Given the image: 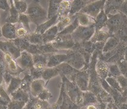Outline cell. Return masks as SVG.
<instances>
[{"instance_id":"obj_1","label":"cell","mask_w":127,"mask_h":109,"mask_svg":"<svg viewBox=\"0 0 127 109\" xmlns=\"http://www.w3.org/2000/svg\"><path fill=\"white\" fill-rule=\"evenodd\" d=\"M25 14L29 16L31 22L36 24L37 27L48 20V12L37 1H33L29 4Z\"/></svg>"},{"instance_id":"obj_2","label":"cell","mask_w":127,"mask_h":109,"mask_svg":"<svg viewBox=\"0 0 127 109\" xmlns=\"http://www.w3.org/2000/svg\"><path fill=\"white\" fill-rule=\"evenodd\" d=\"M62 78L66 94L73 103L80 107L83 103V92L80 90L74 82L70 81L65 76H62Z\"/></svg>"},{"instance_id":"obj_3","label":"cell","mask_w":127,"mask_h":109,"mask_svg":"<svg viewBox=\"0 0 127 109\" xmlns=\"http://www.w3.org/2000/svg\"><path fill=\"white\" fill-rule=\"evenodd\" d=\"M0 56L2 60V67L4 69L5 72L9 73L12 76H18L24 71L19 67L16 60L9 53H4L0 50Z\"/></svg>"},{"instance_id":"obj_4","label":"cell","mask_w":127,"mask_h":109,"mask_svg":"<svg viewBox=\"0 0 127 109\" xmlns=\"http://www.w3.org/2000/svg\"><path fill=\"white\" fill-rule=\"evenodd\" d=\"M65 53L67 56L66 63L71 67L78 70H87L88 66L86 65L85 59L80 52L70 49L66 50Z\"/></svg>"},{"instance_id":"obj_5","label":"cell","mask_w":127,"mask_h":109,"mask_svg":"<svg viewBox=\"0 0 127 109\" xmlns=\"http://www.w3.org/2000/svg\"><path fill=\"white\" fill-rule=\"evenodd\" d=\"M95 32V28L94 25L90 27H83L79 25L71 34V36L75 44L82 43L90 41Z\"/></svg>"},{"instance_id":"obj_6","label":"cell","mask_w":127,"mask_h":109,"mask_svg":"<svg viewBox=\"0 0 127 109\" xmlns=\"http://www.w3.org/2000/svg\"><path fill=\"white\" fill-rule=\"evenodd\" d=\"M80 108L67 96L64 90V84L62 83L59 98L57 101L52 105V109H80Z\"/></svg>"},{"instance_id":"obj_7","label":"cell","mask_w":127,"mask_h":109,"mask_svg":"<svg viewBox=\"0 0 127 109\" xmlns=\"http://www.w3.org/2000/svg\"><path fill=\"white\" fill-rule=\"evenodd\" d=\"M72 49L80 52L85 59L86 65L89 66L92 56L94 51L95 50V45L91 41H89L82 42V43L75 44Z\"/></svg>"},{"instance_id":"obj_8","label":"cell","mask_w":127,"mask_h":109,"mask_svg":"<svg viewBox=\"0 0 127 109\" xmlns=\"http://www.w3.org/2000/svg\"><path fill=\"white\" fill-rule=\"evenodd\" d=\"M51 44L56 49L60 51L70 50L75 44L71 35H58Z\"/></svg>"},{"instance_id":"obj_9","label":"cell","mask_w":127,"mask_h":109,"mask_svg":"<svg viewBox=\"0 0 127 109\" xmlns=\"http://www.w3.org/2000/svg\"><path fill=\"white\" fill-rule=\"evenodd\" d=\"M82 92L88 91L89 76L87 70H78L75 75L72 81Z\"/></svg>"},{"instance_id":"obj_10","label":"cell","mask_w":127,"mask_h":109,"mask_svg":"<svg viewBox=\"0 0 127 109\" xmlns=\"http://www.w3.org/2000/svg\"><path fill=\"white\" fill-rule=\"evenodd\" d=\"M105 1H92L79 13H86L95 19L101 11L104 9Z\"/></svg>"},{"instance_id":"obj_11","label":"cell","mask_w":127,"mask_h":109,"mask_svg":"<svg viewBox=\"0 0 127 109\" xmlns=\"http://www.w3.org/2000/svg\"><path fill=\"white\" fill-rule=\"evenodd\" d=\"M0 49L4 53H9L16 60L20 56L21 51L19 48L13 43L12 40L6 41L5 42L0 41Z\"/></svg>"},{"instance_id":"obj_12","label":"cell","mask_w":127,"mask_h":109,"mask_svg":"<svg viewBox=\"0 0 127 109\" xmlns=\"http://www.w3.org/2000/svg\"><path fill=\"white\" fill-rule=\"evenodd\" d=\"M16 61L24 70H30L33 67V55L26 51L21 52L20 56L16 59Z\"/></svg>"},{"instance_id":"obj_13","label":"cell","mask_w":127,"mask_h":109,"mask_svg":"<svg viewBox=\"0 0 127 109\" xmlns=\"http://www.w3.org/2000/svg\"><path fill=\"white\" fill-rule=\"evenodd\" d=\"M33 69L39 72H43L47 68L48 55L36 54L33 55Z\"/></svg>"},{"instance_id":"obj_14","label":"cell","mask_w":127,"mask_h":109,"mask_svg":"<svg viewBox=\"0 0 127 109\" xmlns=\"http://www.w3.org/2000/svg\"><path fill=\"white\" fill-rule=\"evenodd\" d=\"M66 52V51H65ZM64 53H57L48 55L47 67H54L63 63H66L67 56Z\"/></svg>"},{"instance_id":"obj_15","label":"cell","mask_w":127,"mask_h":109,"mask_svg":"<svg viewBox=\"0 0 127 109\" xmlns=\"http://www.w3.org/2000/svg\"><path fill=\"white\" fill-rule=\"evenodd\" d=\"M111 35L106 27H104L99 30L96 31L94 35L90 39V41L94 44L105 43L106 41L110 37Z\"/></svg>"},{"instance_id":"obj_16","label":"cell","mask_w":127,"mask_h":109,"mask_svg":"<svg viewBox=\"0 0 127 109\" xmlns=\"http://www.w3.org/2000/svg\"><path fill=\"white\" fill-rule=\"evenodd\" d=\"M57 67L59 69L60 75L61 76H65L66 78L68 79L70 81H72L75 75L78 72V70L75 69L66 63H62L57 66Z\"/></svg>"},{"instance_id":"obj_17","label":"cell","mask_w":127,"mask_h":109,"mask_svg":"<svg viewBox=\"0 0 127 109\" xmlns=\"http://www.w3.org/2000/svg\"><path fill=\"white\" fill-rule=\"evenodd\" d=\"M95 70L97 75L101 79L105 80L108 76V64L104 61L99 59L98 57L95 65Z\"/></svg>"},{"instance_id":"obj_18","label":"cell","mask_w":127,"mask_h":109,"mask_svg":"<svg viewBox=\"0 0 127 109\" xmlns=\"http://www.w3.org/2000/svg\"><path fill=\"white\" fill-rule=\"evenodd\" d=\"M46 87L45 81L42 78L33 80L31 84L30 93L32 97H37Z\"/></svg>"},{"instance_id":"obj_19","label":"cell","mask_w":127,"mask_h":109,"mask_svg":"<svg viewBox=\"0 0 127 109\" xmlns=\"http://www.w3.org/2000/svg\"><path fill=\"white\" fill-rule=\"evenodd\" d=\"M2 35L7 39L9 40H13L16 39V26L15 24L6 23L2 27Z\"/></svg>"},{"instance_id":"obj_20","label":"cell","mask_w":127,"mask_h":109,"mask_svg":"<svg viewBox=\"0 0 127 109\" xmlns=\"http://www.w3.org/2000/svg\"><path fill=\"white\" fill-rule=\"evenodd\" d=\"M58 34H59V30H58L57 25L56 24L49 28L42 35L43 44L53 42L57 36Z\"/></svg>"},{"instance_id":"obj_21","label":"cell","mask_w":127,"mask_h":109,"mask_svg":"<svg viewBox=\"0 0 127 109\" xmlns=\"http://www.w3.org/2000/svg\"><path fill=\"white\" fill-rule=\"evenodd\" d=\"M72 6V1L63 0L61 1L57 12V17L59 18L67 16L69 15Z\"/></svg>"},{"instance_id":"obj_22","label":"cell","mask_w":127,"mask_h":109,"mask_svg":"<svg viewBox=\"0 0 127 109\" xmlns=\"http://www.w3.org/2000/svg\"><path fill=\"white\" fill-rule=\"evenodd\" d=\"M57 15H56L55 16H54L52 18H51V19L46 21V22H44V23L42 24L37 26V27H36V30H35L34 32H36V33H37L40 34V35H42V34L44 33L47 30H48L49 28L54 26V25L57 24Z\"/></svg>"},{"instance_id":"obj_23","label":"cell","mask_w":127,"mask_h":109,"mask_svg":"<svg viewBox=\"0 0 127 109\" xmlns=\"http://www.w3.org/2000/svg\"><path fill=\"white\" fill-rule=\"evenodd\" d=\"M78 19L79 25L83 27H90L94 25L95 23V19L86 13H78L76 14Z\"/></svg>"},{"instance_id":"obj_24","label":"cell","mask_w":127,"mask_h":109,"mask_svg":"<svg viewBox=\"0 0 127 109\" xmlns=\"http://www.w3.org/2000/svg\"><path fill=\"white\" fill-rule=\"evenodd\" d=\"M10 95L12 101L24 102L27 104L30 100L31 94L29 93L25 92L19 88L16 91L12 93Z\"/></svg>"},{"instance_id":"obj_25","label":"cell","mask_w":127,"mask_h":109,"mask_svg":"<svg viewBox=\"0 0 127 109\" xmlns=\"http://www.w3.org/2000/svg\"><path fill=\"white\" fill-rule=\"evenodd\" d=\"M92 2V1H86V0H75L72 1V6L70 9V15H75L78 13L87 4Z\"/></svg>"},{"instance_id":"obj_26","label":"cell","mask_w":127,"mask_h":109,"mask_svg":"<svg viewBox=\"0 0 127 109\" xmlns=\"http://www.w3.org/2000/svg\"><path fill=\"white\" fill-rule=\"evenodd\" d=\"M77 15H68L67 16L63 17V18H59L57 23V26L59 30V33L61 32L64 29H66L68 25H69L74 19H75Z\"/></svg>"},{"instance_id":"obj_27","label":"cell","mask_w":127,"mask_h":109,"mask_svg":"<svg viewBox=\"0 0 127 109\" xmlns=\"http://www.w3.org/2000/svg\"><path fill=\"white\" fill-rule=\"evenodd\" d=\"M107 20H108V17H107V15L105 13L104 9H103L95 18V23L94 24V27L95 28V32L99 30L100 29H102L103 27L106 26Z\"/></svg>"},{"instance_id":"obj_28","label":"cell","mask_w":127,"mask_h":109,"mask_svg":"<svg viewBox=\"0 0 127 109\" xmlns=\"http://www.w3.org/2000/svg\"><path fill=\"white\" fill-rule=\"evenodd\" d=\"M21 83L22 79L20 76H13L9 84L8 85L7 88L6 89V92L8 95H10L12 93L20 88Z\"/></svg>"},{"instance_id":"obj_29","label":"cell","mask_w":127,"mask_h":109,"mask_svg":"<svg viewBox=\"0 0 127 109\" xmlns=\"http://www.w3.org/2000/svg\"><path fill=\"white\" fill-rule=\"evenodd\" d=\"M118 44V40L113 36H110L104 44L101 53L104 54V53H109L111 51L115 50Z\"/></svg>"},{"instance_id":"obj_30","label":"cell","mask_w":127,"mask_h":109,"mask_svg":"<svg viewBox=\"0 0 127 109\" xmlns=\"http://www.w3.org/2000/svg\"><path fill=\"white\" fill-rule=\"evenodd\" d=\"M83 103L80 107H84L90 104H96L98 103V98L94 93L89 91L83 92Z\"/></svg>"},{"instance_id":"obj_31","label":"cell","mask_w":127,"mask_h":109,"mask_svg":"<svg viewBox=\"0 0 127 109\" xmlns=\"http://www.w3.org/2000/svg\"><path fill=\"white\" fill-rule=\"evenodd\" d=\"M37 48L41 54L45 55H49L53 54V53H60L62 51H60L57 50V49H56V48L52 45L51 42V43L37 45Z\"/></svg>"},{"instance_id":"obj_32","label":"cell","mask_w":127,"mask_h":109,"mask_svg":"<svg viewBox=\"0 0 127 109\" xmlns=\"http://www.w3.org/2000/svg\"><path fill=\"white\" fill-rule=\"evenodd\" d=\"M59 75H60V73H59V69H57V67H47L43 70L42 78L48 82L51 79L56 77Z\"/></svg>"},{"instance_id":"obj_33","label":"cell","mask_w":127,"mask_h":109,"mask_svg":"<svg viewBox=\"0 0 127 109\" xmlns=\"http://www.w3.org/2000/svg\"><path fill=\"white\" fill-rule=\"evenodd\" d=\"M61 1H54V0L49 1V5L48 10V19L57 15V12Z\"/></svg>"},{"instance_id":"obj_34","label":"cell","mask_w":127,"mask_h":109,"mask_svg":"<svg viewBox=\"0 0 127 109\" xmlns=\"http://www.w3.org/2000/svg\"><path fill=\"white\" fill-rule=\"evenodd\" d=\"M25 39H26L30 43L32 44H43L42 35L36 33L34 32H32L30 33Z\"/></svg>"},{"instance_id":"obj_35","label":"cell","mask_w":127,"mask_h":109,"mask_svg":"<svg viewBox=\"0 0 127 109\" xmlns=\"http://www.w3.org/2000/svg\"><path fill=\"white\" fill-rule=\"evenodd\" d=\"M11 6L9 10V15H8V18L7 19V23L15 24L18 23L19 22V13L15 8L14 6L13 1H11Z\"/></svg>"},{"instance_id":"obj_36","label":"cell","mask_w":127,"mask_h":109,"mask_svg":"<svg viewBox=\"0 0 127 109\" xmlns=\"http://www.w3.org/2000/svg\"><path fill=\"white\" fill-rule=\"evenodd\" d=\"M13 3L19 14H24L26 13L28 5H29V4L27 2V1H22V0H19V1L15 0V1H13Z\"/></svg>"},{"instance_id":"obj_37","label":"cell","mask_w":127,"mask_h":109,"mask_svg":"<svg viewBox=\"0 0 127 109\" xmlns=\"http://www.w3.org/2000/svg\"><path fill=\"white\" fill-rule=\"evenodd\" d=\"M17 38H25L30 33L29 31L20 22L15 24Z\"/></svg>"},{"instance_id":"obj_38","label":"cell","mask_w":127,"mask_h":109,"mask_svg":"<svg viewBox=\"0 0 127 109\" xmlns=\"http://www.w3.org/2000/svg\"><path fill=\"white\" fill-rule=\"evenodd\" d=\"M79 26L78 19L76 17L74 21L72 22L67 27L66 29H64L63 31L59 33L58 35H71L73 32L75 30V29Z\"/></svg>"},{"instance_id":"obj_39","label":"cell","mask_w":127,"mask_h":109,"mask_svg":"<svg viewBox=\"0 0 127 109\" xmlns=\"http://www.w3.org/2000/svg\"><path fill=\"white\" fill-rule=\"evenodd\" d=\"M20 22V23L22 24L26 28L27 30L29 31L30 33L33 32V31L31 30L30 27V22H31V21L30 20L29 16H28L25 13L19 14V22Z\"/></svg>"},{"instance_id":"obj_40","label":"cell","mask_w":127,"mask_h":109,"mask_svg":"<svg viewBox=\"0 0 127 109\" xmlns=\"http://www.w3.org/2000/svg\"><path fill=\"white\" fill-rule=\"evenodd\" d=\"M52 97H53V95H52L51 93L46 87H45L43 91L37 96V98L39 100L45 101H48L49 99L51 98Z\"/></svg>"},{"instance_id":"obj_41","label":"cell","mask_w":127,"mask_h":109,"mask_svg":"<svg viewBox=\"0 0 127 109\" xmlns=\"http://www.w3.org/2000/svg\"><path fill=\"white\" fill-rule=\"evenodd\" d=\"M26 103L24 102L12 101L7 106L8 109H23Z\"/></svg>"},{"instance_id":"obj_42","label":"cell","mask_w":127,"mask_h":109,"mask_svg":"<svg viewBox=\"0 0 127 109\" xmlns=\"http://www.w3.org/2000/svg\"><path fill=\"white\" fill-rule=\"evenodd\" d=\"M108 68H109V71H108V76L110 77L111 76H119L120 75V72L119 70V68L115 64H108Z\"/></svg>"},{"instance_id":"obj_43","label":"cell","mask_w":127,"mask_h":109,"mask_svg":"<svg viewBox=\"0 0 127 109\" xmlns=\"http://www.w3.org/2000/svg\"><path fill=\"white\" fill-rule=\"evenodd\" d=\"M42 73H43L42 72L37 71V70H35L33 68H32V69L30 70V75L32 76V79H33V80L42 78Z\"/></svg>"},{"instance_id":"obj_44","label":"cell","mask_w":127,"mask_h":109,"mask_svg":"<svg viewBox=\"0 0 127 109\" xmlns=\"http://www.w3.org/2000/svg\"><path fill=\"white\" fill-rule=\"evenodd\" d=\"M0 8L4 10L8 11L10 10V7L9 6L7 1H0Z\"/></svg>"},{"instance_id":"obj_45","label":"cell","mask_w":127,"mask_h":109,"mask_svg":"<svg viewBox=\"0 0 127 109\" xmlns=\"http://www.w3.org/2000/svg\"><path fill=\"white\" fill-rule=\"evenodd\" d=\"M96 104H98V103H96ZM96 104H89V105L84 106V107H85L86 109H98Z\"/></svg>"},{"instance_id":"obj_46","label":"cell","mask_w":127,"mask_h":109,"mask_svg":"<svg viewBox=\"0 0 127 109\" xmlns=\"http://www.w3.org/2000/svg\"><path fill=\"white\" fill-rule=\"evenodd\" d=\"M106 109H116V107L113 105V104H108V106H107Z\"/></svg>"},{"instance_id":"obj_47","label":"cell","mask_w":127,"mask_h":109,"mask_svg":"<svg viewBox=\"0 0 127 109\" xmlns=\"http://www.w3.org/2000/svg\"><path fill=\"white\" fill-rule=\"evenodd\" d=\"M0 35H1V33H0Z\"/></svg>"}]
</instances>
